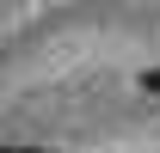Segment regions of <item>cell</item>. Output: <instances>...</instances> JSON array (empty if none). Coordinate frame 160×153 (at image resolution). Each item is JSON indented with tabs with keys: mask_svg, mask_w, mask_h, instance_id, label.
I'll return each instance as SVG.
<instances>
[{
	"mask_svg": "<svg viewBox=\"0 0 160 153\" xmlns=\"http://www.w3.org/2000/svg\"><path fill=\"white\" fill-rule=\"evenodd\" d=\"M142 92H148V98H160V67H148V74H142Z\"/></svg>",
	"mask_w": 160,
	"mask_h": 153,
	"instance_id": "6da1fadb",
	"label": "cell"
}]
</instances>
